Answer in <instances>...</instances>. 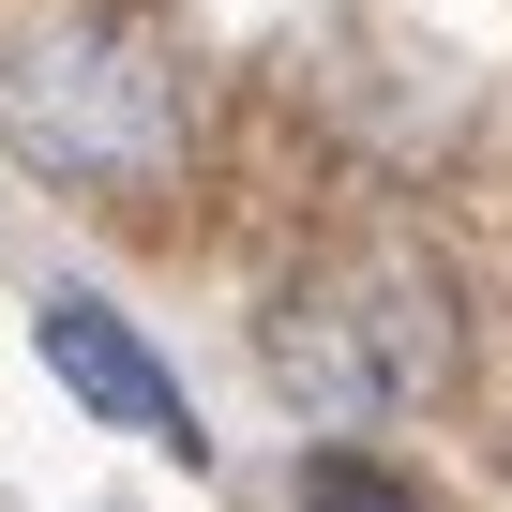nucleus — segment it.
Masks as SVG:
<instances>
[{"instance_id":"nucleus-1","label":"nucleus","mask_w":512,"mask_h":512,"mask_svg":"<svg viewBox=\"0 0 512 512\" xmlns=\"http://www.w3.org/2000/svg\"><path fill=\"white\" fill-rule=\"evenodd\" d=\"M0 136L76 196H121L196 136V76L121 0H16L0 16Z\"/></svg>"},{"instance_id":"nucleus-2","label":"nucleus","mask_w":512,"mask_h":512,"mask_svg":"<svg viewBox=\"0 0 512 512\" xmlns=\"http://www.w3.org/2000/svg\"><path fill=\"white\" fill-rule=\"evenodd\" d=\"M256 362H272V392L302 422H407L467 377V317L422 256H317V272L272 287Z\"/></svg>"},{"instance_id":"nucleus-3","label":"nucleus","mask_w":512,"mask_h":512,"mask_svg":"<svg viewBox=\"0 0 512 512\" xmlns=\"http://www.w3.org/2000/svg\"><path fill=\"white\" fill-rule=\"evenodd\" d=\"M31 332H46V362L76 377V407H91V422H136V437H151V452H181V467L211 452V437H196V407H181V377H166V347H136L106 302H46Z\"/></svg>"},{"instance_id":"nucleus-4","label":"nucleus","mask_w":512,"mask_h":512,"mask_svg":"<svg viewBox=\"0 0 512 512\" xmlns=\"http://www.w3.org/2000/svg\"><path fill=\"white\" fill-rule=\"evenodd\" d=\"M302 497H317V512H422V497H407L392 467H362V452H317V467H302Z\"/></svg>"}]
</instances>
